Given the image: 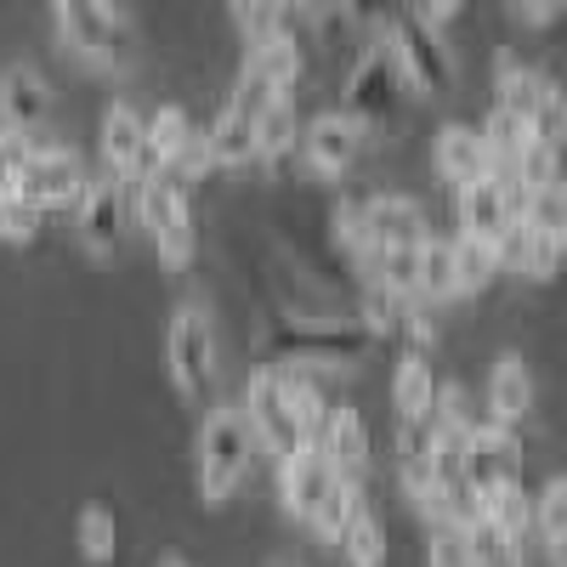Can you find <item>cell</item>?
I'll return each instance as SVG.
<instances>
[{"mask_svg":"<svg viewBox=\"0 0 567 567\" xmlns=\"http://www.w3.org/2000/svg\"><path fill=\"white\" fill-rule=\"evenodd\" d=\"M374 329L363 312H284L267 329L261 363H296V369H341L374 352Z\"/></svg>","mask_w":567,"mask_h":567,"instance_id":"obj_1","label":"cell"},{"mask_svg":"<svg viewBox=\"0 0 567 567\" xmlns=\"http://www.w3.org/2000/svg\"><path fill=\"white\" fill-rule=\"evenodd\" d=\"M194 477H199V499L205 505H221L239 494L245 483V471L256 460V432H250V420L239 403H216L205 420H199V432H194Z\"/></svg>","mask_w":567,"mask_h":567,"instance_id":"obj_2","label":"cell"},{"mask_svg":"<svg viewBox=\"0 0 567 567\" xmlns=\"http://www.w3.org/2000/svg\"><path fill=\"white\" fill-rule=\"evenodd\" d=\"M381 40L414 97H449L454 91V52L443 40V23H432L420 7H398L392 23L381 29Z\"/></svg>","mask_w":567,"mask_h":567,"instance_id":"obj_3","label":"cell"},{"mask_svg":"<svg viewBox=\"0 0 567 567\" xmlns=\"http://www.w3.org/2000/svg\"><path fill=\"white\" fill-rule=\"evenodd\" d=\"M131 205H136V221L148 227V239L171 272H182L194 261L199 233H194V210H187V187L176 182V171H148L131 187Z\"/></svg>","mask_w":567,"mask_h":567,"instance_id":"obj_4","label":"cell"},{"mask_svg":"<svg viewBox=\"0 0 567 567\" xmlns=\"http://www.w3.org/2000/svg\"><path fill=\"white\" fill-rule=\"evenodd\" d=\"M409 80L398 74V63H392V52H386V40L381 45H369V52L352 63V74H347V97H341V114H352L363 131H398L403 120H409Z\"/></svg>","mask_w":567,"mask_h":567,"instance_id":"obj_5","label":"cell"},{"mask_svg":"<svg viewBox=\"0 0 567 567\" xmlns=\"http://www.w3.org/2000/svg\"><path fill=\"white\" fill-rule=\"evenodd\" d=\"M165 369L187 403L216 398V329L199 301H182L165 323Z\"/></svg>","mask_w":567,"mask_h":567,"instance_id":"obj_6","label":"cell"},{"mask_svg":"<svg viewBox=\"0 0 567 567\" xmlns=\"http://www.w3.org/2000/svg\"><path fill=\"white\" fill-rule=\"evenodd\" d=\"M12 187H18L23 199H34L40 210H74L80 194L91 187V176H85V165H80L69 148H52V142L23 136V154H18Z\"/></svg>","mask_w":567,"mask_h":567,"instance_id":"obj_7","label":"cell"},{"mask_svg":"<svg viewBox=\"0 0 567 567\" xmlns=\"http://www.w3.org/2000/svg\"><path fill=\"white\" fill-rule=\"evenodd\" d=\"M63 45L85 63H125L131 58V23L114 12V0H58Z\"/></svg>","mask_w":567,"mask_h":567,"instance_id":"obj_8","label":"cell"},{"mask_svg":"<svg viewBox=\"0 0 567 567\" xmlns=\"http://www.w3.org/2000/svg\"><path fill=\"white\" fill-rule=\"evenodd\" d=\"M239 409H245V420H250V432H256L261 449L290 454V449L307 443V437H301V425H296V414H290V398H284V374H278V363H261V369L250 374V398H245Z\"/></svg>","mask_w":567,"mask_h":567,"instance_id":"obj_9","label":"cell"},{"mask_svg":"<svg viewBox=\"0 0 567 567\" xmlns=\"http://www.w3.org/2000/svg\"><path fill=\"white\" fill-rule=\"evenodd\" d=\"M358 221H363V250H420L432 239L420 199H409V194L358 199Z\"/></svg>","mask_w":567,"mask_h":567,"instance_id":"obj_10","label":"cell"},{"mask_svg":"<svg viewBox=\"0 0 567 567\" xmlns=\"http://www.w3.org/2000/svg\"><path fill=\"white\" fill-rule=\"evenodd\" d=\"M341 477L347 471H336L312 443L278 454V499H284V511H290L296 523H312V511L329 499V488H336Z\"/></svg>","mask_w":567,"mask_h":567,"instance_id":"obj_11","label":"cell"},{"mask_svg":"<svg viewBox=\"0 0 567 567\" xmlns=\"http://www.w3.org/2000/svg\"><path fill=\"white\" fill-rule=\"evenodd\" d=\"M363 136H369V131H363L352 114L329 109V114H318V120L307 125L301 159H307L318 176H347V171H358V159H363Z\"/></svg>","mask_w":567,"mask_h":567,"instance_id":"obj_12","label":"cell"},{"mask_svg":"<svg viewBox=\"0 0 567 567\" xmlns=\"http://www.w3.org/2000/svg\"><path fill=\"white\" fill-rule=\"evenodd\" d=\"M561 245H567V233L539 227V221H528V216H516V221L499 233V239H494V250H499V272L550 278L556 261H561Z\"/></svg>","mask_w":567,"mask_h":567,"instance_id":"obj_13","label":"cell"},{"mask_svg":"<svg viewBox=\"0 0 567 567\" xmlns=\"http://www.w3.org/2000/svg\"><path fill=\"white\" fill-rule=\"evenodd\" d=\"M454 221L465 239H499V233L516 221V205H511V182L505 176H477L454 187Z\"/></svg>","mask_w":567,"mask_h":567,"instance_id":"obj_14","label":"cell"},{"mask_svg":"<svg viewBox=\"0 0 567 567\" xmlns=\"http://www.w3.org/2000/svg\"><path fill=\"white\" fill-rule=\"evenodd\" d=\"M312 449L336 471L358 477V471L369 465V425H363V414L352 403H329L323 420H318V432H312Z\"/></svg>","mask_w":567,"mask_h":567,"instance_id":"obj_15","label":"cell"},{"mask_svg":"<svg viewBox=\"0 0 567 567\" xmlns=\"http://www.w3.org/2000/svg\"><path fill=\"white\" fill-rule=\"evenodd\" d=\"M45 120H52V85H45L29 63L0 74V125L18 131V136H34Z\"/></svg>","mask_w":567,"mask_h":567,"instance_id":"obj_16","label":"cell"},{"mask_svg":"<svg viewBox=\"0 0 567 567\" xmlns=\"http://www.w3.org/2000/svg\"><path fill=\"white\" fill-rule=\"evenodd\" d=\"M125 194H131V187L114 182V176L91 182L85 194H80L74 210H80V239H85V250L114 256V245H120V221H125Z\"/></svg>","mask_w":567,"mask_h":567,"instance_id":"obj_17","label":"cell"},{"mask_svg":"<svg viewBox=\"0 0 567 567\" xmlns=\"http://www.w3.org/2000/svg\"><path fill=\"white\" fill-rule=\"evenodd\" d=\"M432 165L449 187H465L477 176H494V159H488V142L477 125H443L437 142H432Z\"/></svg>","mask_w":567,"mask_h":567,"instance_id":"obj_18","label":"cell"},{"mask_svg":"<svg viewBox=\"0 0 567 567\" xmlns=\"http://www.w3.org/2000/svg\"><path fill=\"white\" fill-rule=\"evenodd\" d=\"M97 148H103V176L136 187L142 182V114L131 103H114L103 114V136H97Z\"/></svg>","mask_w":567,"mask_h":567,"instance_id":"obj_19","label":"cell"},{"mask_svg":"<svg viewBox=\"0 0 567 567\" xmlns=\"http://www.w3.org/2000/svg\"><path fill=\"white\" fill-rule=\"evenodd\" d=\"M245 69L250 74H261V80H272L284 97L296 91V80H301V69H307V58H301V40L290 34V29H267V34H256L250 40V58H245Z\"/></svg>","mask_w":567,"mask_h":567,"instance_id":"obj_20","label":"cell"},{"mask_svg":"<svg viewBox=\"0 0 567 567\" xmlns=\"http://www.w3.org/2000/svg\"><path fill=\"white\" fill-rule=\"evenodd\" d=\"M483 403H488V425H516L534 409V369L523 358H499L494 374H488Z\"/></svg>","mask_w":567,"mask_h":567,"instance_id":"obj_21","label":"cell"},{"mask_svg":"<svg viewBox=\"0 0 567 567\" xmlns=\"http://www.w3.org/2000/svg\"><path fill=\"white\" fill-rule=\"evenodd\" d=\"M187 148H194V125H187V114L176 103H165V109H154L148 120H142V176L176 165Z\"/></svg>","mask_w":567,"mask_h":567,"instance_id":"obj_22","label":"cell"},{"mask_svg":"<svg viewBox=\"0 0 567 567\" xmlns=\"http://www.w3.org/2000/svg\"><path fill=\"white\" fill-rule=\"evenodd\" d=\"M199 148H205L210 171H245V165H256V125H250L245 114L221 109V120L205 131Z\"/></svg>","mask_w":567,"mask_h":567,"instance_id":"obj_23","label":"cell"},{"mask_svg":"<svg viewBox=\"0 0 567 567\" xmlns=\"http://www.w3.org/2000/svg\"><path fill=\"white\" fill-rule=\"evenodd\" d=\"M432 392H437L432 358H425V352H403L398 369H392V409H398V420L425 414V409H432Z\"/></svg>","mask_w":567,"mask_h":567,"instance_id":"obj_24","label":"cell"},{"mask_svg":"<svg viewBox=\"0 0 567 567\" xmlns=\"http://www.w3.org/2000/svg\"><path fill=\"white\" fill-rule=\"evenodd\" d=\"M336 545H341L347 567H381L386 561V528H381V516L369 511V499L352 505V516H347V528H341Z\"/></svg>","mask_w":567,"mask_h":567,"instance_id":"obj_25","label":"cell"},{"mask_svg":"<svg viewBox=\"0 0 567 567\" xmlns=\"http://www.w3.org/2000/svg\"><path fill=\"white\" fill-rule=\"evenodd\" d=\"M460 296V284H454V250L437 245V239H425L414 250V301H454Z\"/></svg>","mask_w":567,"mask_h":567,"instance_id":"obj_26","label":"cell"},{"mask_svg":"<svg viewBox=\"0 0 567 567\" xmlns=\"http://www.w3.org/2000/svg\"><path fill=\"white\" fill-rule=\"evenodd\" d=\"M358 272L381 296H414V250H363Z\"/></svg>","mask_w":567,"mask_h":567,"instance_id":"obj_27","label":"cell"},{"mask_svg":"<svg viewBox=\"0 0 567 567\" xmlns=\"http://www.w3.org/2000/svg\"><path fill=\"white\" fill-rule=\"evenodd\" d=\"M483 142H488V159H494V176H511V165L528 154V142H539L534 136V125L528 120H516V114H488V125H483Z\"/></svg>","mask_w":567,"mask_h":567,"instance_id":"obj_28","label":"cell"},{"mask_svg":"<svg viewBox=\"0 0 567 567\" xmlns=\"http://www.w3.org/2000/svg\"><path fill=\"white\" fill-rule=\"evenodd\" d=\"M449 250H454V284H460V296L488 290V284L499 278V250H494V239H465V233H460Z\"/></svg>","mask_w":567,"mask_h":567,"instance_id":"obj_29","label":"cell"},{"mask_svg":"<svg viewBox=\"0 0 567 567\" xmlns=\"http://www.w3.org/2000/svg\"><path fill=\"white\" fill-rule=\"evenodd\" d=\"M290 148H296V109H290V97H284V103H272V109L256 120V165L284 171Z\"/></svg>","mask_w":567,"mask_h":567,"instance_id":"obj_30","label":"cell"},{"mask_svg":"<svg viewBox=\"0 0 567 567\" xmlns=\"http://www.w3.org/2000/svg\"><path fill=\"white\" fill-rule=\"evenodd\" d=\"M74 545L85 561H114L120 556V523L109 505H80L74 516Z\"/></svg>","mask_w":567,"mask_h":567,"instance_id":"obj_31","label":"cell"},{"mask_svg":"<svg viewBox=\"0 0 567 567\" xmlns=\"http://www.w3.org/2000/svg\"><path fill=\"white\" fill-rule=\"evenodd\" d=\"M432 425H437V432H454V437L477 432V425H483V414H477V398H471L460 381L437 386V392H432Z\"/></svg>","mask_w":567,"mask_h":567,"instance_id":"obj_32","label":"cell"},{"mask_svg":"<svg viewBox=\"0 0 567 567\" xmlns=\"http://www.w3.org/2000/svg\"><path fill=\"white\" fill-rule=\"evenodd\" d=\"M534 528H539V539H545V561L567 550V483H561V477L545 483V494H539V505H534Z\"/></svg>","mask_w":567,"mask_h":567,"instance_id":"obj_33","label":"cell"},{"mask_svg":"<svg viewBox=\"0 0 567 567\" xmlns=\"http://www.w3.org/2000/svg\"><path fill=\"white\" fill-rule=\"evenodd\" d=\"M358 499H363V488H358V477H341L336 488H329V499H323V505L312 511V523H307V528H312V534H318L323 545H336V539H341V528H347V516H352V505H358Z\"/></svg>","mask_w":567,"mask_h":567,"instance_id":"obj_34","label":"cell"},{"mask_svg":"<svg viewBox=\"0 0 567 567\" xmlns=\"http://www.w3.org/2000/svg\"><path fill=\"white\" fill-rule=\"evenodd\" d=\"M40 221H45V210L34 199H23L18 187L0 194V245H29L34 233H40Z\"/></svg>","mask_w":567,"mask_h":567,"instance_id":"obj_35","label":"cell"},{"mask_svg":"<svg viewBox=\"0 0 567 567\" xmlns=\"http://www.w3.org/2000/svg\"><path fill=\"white\" fill-rule=\"evenodd\" d=\"M425 567H477L471 534L460 523H432V534H425Z\"/></svg>","mask_w":567,"mask_h":567,"instance_id":"obj_36","label":"cell"},{"mask_svg":"<svg viewBox=\"0 0 567 567\" xmlns=\"http://www.w3.org/2000/svg\"><path fill=\"white\" fill-rule=\"evenodd\" d=\"M272 103H284V91H278L272 80H261V74H250V69H245V74H239V85H233V103H227V109H233V114H245V120L256 125Z\"/></svg>","mask_w":567,"mask_h":567,"instance_id":"obj_37","label":"cell"},{"mask_svg":"<svg viewBox=\"0 0 567 567\" xmlns=\"http://www.w3.org/2000/svg\"><path fill=\"white\" fill-rule=\"evenodd\" d=\"M403 7V0H341V12L352 29H369V34H381L392 23V12Z\"/></svg>","mask_w":567,"mask_h":567,"instance_id":"obj_38","label":"cell"},{"mask_svg":"<svg viewBox=\"0 0 567 567\" xmlns=\"http://www.w3.org/2000/svg\"><path fill=\"white\" fill-rule=\"evenodd\" d=\"M227 7H233V23H239V29L256 40V34H267V29L278 23V7H284V0H227Z\"/></svg>","mask_w":567,"mask_h":567,"instance_id":"obj_39","label":"cell"},{"mask_svg":"<svg viewBox=\"0 0 567 567\" xmlns=\"http://www.w3.org/2000/svg\"><path fill=\"white\" fill-rule=\"evenodd\" d=\"M329 227H336V245L358 261L363 256V221H358V199H347V205H336V216H329Z\"/></svg>","mask_w":567,"mask_h":567,"instance_id":"obj_40","label":"cell"},{"mask_svg":"<svg viewBox=\"0 0 567 567\" xmlns=\"http://www.w3.org/2000/svg\"><path fill=\"white\" fill-rule=\"evenodd\" d=\"M511 18L523 29H550L561 18V0H511Z\"/></svg>","mask_w":567,"mask_h":567,"instance_id":"obj_41","label":"cell"},{"mask_svg":"<svg viewBox=\"0 0 567 567\" xmlns=\"http://www.w3.org/2000/svg\"><path fill=\"white\" fill-rule=\"evenodd\" d=\"M18 154H23V136L0 125V194L12 187V171H18Z\"/></svg>","mask_w":567,"mask_h":567,"instance_id":"obj_42","label":"cell"},{"mask_svg":"<svg viewBox=\"0 0 567 567\" xmlns=\"http://www.w3.org/2000/svg\"><path fill=\"white\" fill-rule=\"evenodd\" d=\"M460 7H465V0H425V18H432V23H449Z\"/></svg>","mask_w":567,"mask_h":567,"instance_id":"obj_43","label":"cell"},{"mask_svg":"<svg viewBox=\"0 0 567 567\" xmlns=\"http://www.w3.org/2000/svg\"><path fill=\"white\" fill-rule=\"evenodd\" d=\"M154 567H187V556L182 550H165V556H154Z\"/></svg>","mask_w":567,"mask_h":567,"instance_id":"obj_44","label":"cell"},{"mask_svg":"<svg viewBox=\"0 0 567 567\" xmlns=\"http://www.w3.org/2000/svg\"><path fill=\"white\" fill-rule=\"evenodd\" d=\"M296 7H307V0H296Z\"/></svg>","mask_w":567,"mask_h":567,"instance_id":"obj_45","label":"cell"}]
</instances>
